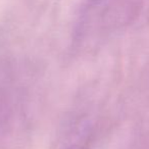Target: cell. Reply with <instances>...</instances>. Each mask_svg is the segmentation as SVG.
I'll return each instance as SVG.
<instances>
[{
    "label": "cell",
    "mask_w": 149,
    "mask_h": 149,
    "mask_svg": "<svg viewBox=\"0 0 149 149\" xmlns=\"http://www.w3.org/2000/svg\"><path fill=\"white\" fill-rule=\"evenodd\" d=\"M93 136V125L87 116L77 114L61 125L56 136L55 149H88Z\"/></svg>",
    "instance_id": "cell-1"
},
{
    "label": "cell",
    "mask_w": 149,
    "mask_h": 149,
    "mask_svg": "<svg viewBox=\"0 0 149 149\" xmlns=\"http://www.w3.org/2000/svg\"><path fill=\"white\" fill-rule=\"evenodd\" d=\"M6 91H5L2 84L0 83V123L6 116L7 108H8V101H6Z\"/></svg>",
    "instance_id": "cell-2"
}]
</instances>
